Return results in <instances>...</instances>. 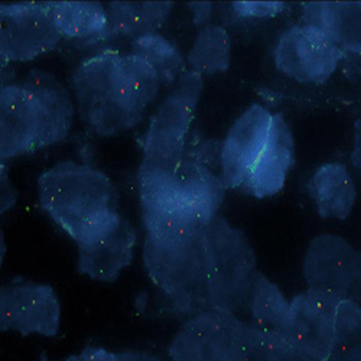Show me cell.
Returning <instances> with one entry per match:
<instances>
[{
  "instance_id": "6da1fadb",
  "label": "cell",
  "mask_w": 361,
  "mask_h": 361,
  "mask_svg": "<svg viewBox=\"0 0 361 361\" xmlns=\"http://www.w3.org/2000/svg\"><path fill=\"white\" fill-rule=\"evenodd\" d=\"M75 106L66 85L48 71L34 68L0 90V158L8 161L64 140Z\"/></svg>"
},
{
  "instance_id": "7a4b0ae2",
  "label": "cell",
  "mask_w": 361,
  "mask_h": 361,
  "mask_svg": "<svg viewBox=\"0 0 361 361\" xmlns=\"http://www.w3.org/2000/svg\"><path fill=\"white\" fill-rule=\"evenodd\" d=\"M38 198L49 219L78 245L117 213V192L100 169L61 161L38 178Z\"/></svg>"
},
{
  "instance_id": "3957f363",
  "label": "cell",
  "mask_w": 361,
  "mask_h": 361,
  "mask_svg": "<svg viewBox=\"0 0 361 361\" xmlns=\"http://www.w3.org/2000/svg\"><path fill=\"white\" fill-rule=\"evenodd\" d=\"M122 52L104 49L85 58L73 74V92L81 122L99 136H116L136 128L147 106L130 88Z\"/></svg>"
},
{
  "instance_id": "277c9868",
  "label": "cell",
  "mask_w": 361,
  "mask_h": 361,
  "mask_svg": "<svg viewBox=\"0 0 361 361\" xmlns=\"http://www.w3.org/2000/svg\"><path fill=\"white\" fill-rule=\"evenodd\" d=\"M202 85V75L188 68L154 113L143 139L137 187L172 180L185 152Z\"/></svg>"
},
{
  "instance_id": "5b68a950",
  "label": "cell",
  "mask_w": 361,
  "mask_h": 361,
  "mask_svg": "<svg viewBox=\"0 0 361 361\" xmlns=\"http://www.w3.org/2000/svg\"><path fill=\"white\" fill-rule=\"evenodd\" d=\"M143 264L150 282L178 314L192 317L213 308L201 233L183 240H161L146 234Z\"/></svg>"
},
{
  "instance_id": "8992f818",
  "label": "cell",
  "mask_w": 361,
  "mask_h": 361,
  "mask_svg": "<svg viewBox=\"0 0 361 361\" xmlns=\"http://www.w3.org/2000/svg\"><path fill=\"white\" fill-rule=\"evenodd\" d=\"M201 235L212 307L234 314L247 310L259 272L256 253L247 235L220 214L202 228Z\"/></svg>"
},
{
  "instance_id": "52a82bcc",
  "label": "cell",
  "mask_w": 361,
  "mask_h": 361,
  "mask_svg": "<svg viewBox=\"0 0 361 361\" xmlns=\"http://www.w3.org/2000/svg\"><path fill=\"white\" fill-rule=\"evenodd\" d=\"M246 325L234 312L208 308L180 325L168 345L171 361H238Z\"/></svg>"
},
{
  "instance_id": "ba28073f",
  "label": "cell",
  "mask_w": 361,
  "mask_h": 361,
  "mask_svg": "<svg viewBox=\"0 0 361 361\" xmlns=\"http://www.w3.org/2000/svg\"><path fill=\"white\" fill-rule=\"evenodd\" d=\"M344 59L347 55L338 45L307 25L285 29L274 49L276 68L300 84H324Z\"/></svg>"
},
{
  "instance_id": "9c48e42d",
  "label": "cell",
  "mask_w": 361,
  "mask_h": 361,
  "mask_svg": "<svg viewBox=\"0 0 361 361\" xmlns=\"http://www.w3.org/2000/svg\"><path fill=\"white\" fill-rule=\"evenodd\" d=\"M63 35L45 2L0 6V58L2 63H26L52 51Z\"/></svg>"
},
{
  "instance_id": "30bf717a",
  "label": "cell",
  "mask_w": 361,
  "mask_h": 361,
  "mask_svg": "<svg viewBox=\"0 0 361 361\" xmlns=\"http://www.w3.org/2000/svg\"><path fill=\"white\" fill-rule=\"evenodd\" d=\"M61 326V304L48 283L15 281L0 288V331L22 337H56Z\"/></svg>"
},
{
  "instance_id": "8fae6325",
  "label": "cell",
  "mask_w": 361,
  "mask_h": 361,
  "mask_svg": "<svg viewBox=\"0 0 361 361\" xmlns=\"http://www.w3.org/2000/svg\"><path fill=\"white\" fill-rule=\"evenodd\" d=\"M340 300L314 289H307L290 300L283 337L308 361L328 360Z\"/></svg>"
},
{
  "instance_id": "7c38bea8",
  "label": "cell",
  "mask_w": 361,
  "mask_h": 361,
  "mask_svg": "<svg viewBox=\"0 0 361 361\" xmlns=\"http://www.w3.org/2000/svg\"><path fill=\"white\" fill-rule=\"evenodd\" d=\"M136 242L137 234L129 220L114 213L77 245L78 274L104 283L117 281L133 260Z\"/></svg>"
},
{
  "instance_id": "4fadbf2b",
  "label": "cell",
  "mask_w": 361,
  "mask_h": 361,
  "mask_svg": "<svg viewBox=\"0 0 361 361\" xmlns=\"http://www.w3.org/2000/svg\"><path fill=\"white\" fill-rule=\"evenodd\" d=\"M272 118V111L255 103L228 129L220 158V175L227 190H242L267 143Z\"/></svg>"
},
{
  "instance_id": "5bb4252c",
  "label": "cell",
  "mask_w": 361,
  "mask_h": 361,
  "mask_svg": "<svg viewBox=\"0 0 361 361\" xmlns=\"http://www.w3.org/2000/svg\"><path fill=\"white\" fill-rule=\"evenodd\" d=\"M357 259L358 252L347 238L334 233L315 235L305 250L302 262L308 289L347 299Z\"/></svg>"
},
{
  "instance_id": "9a60e30c",
  "label": "cell",
  "mask_w": 361,
  "mask_h": 361,
  "mask_svg": "<svg viewBox=\"0 0 361 361\" xmlns=\"http://www.w3.org/2000/svg\"><path fill=\"white\" fill-rule=\"evenodd\" d=\"M142 220L147 235L183 240L200 234L207 223L169 183L139 187Z\"/></svg>"
},
{
  "instance_id": "2e32d148",
  "label": "cell",
  "mask_w": 361,
  "mask_h": 361,
  "mask_svg": "<svg viewBox=\"0 0 361 361\" xmlns=\"http://www.w3.org/2000/svg\"><path fill=\"white\" fill-rule=\"evenodd\" d=\"M293 161L295 142L292 130L281 113H274L267 143L240 191L257 200L276 195L286 184Z\"/></svg>"
},
{
  "instance_id": "e0dca14e",
  "label": "cell",
  "mask_w": 361,
  "mask_h": 361,
  "mask_svg": "<svg viewBox=\"0 0 361 361\" xmlns=\"http://www.w3.org/2000/svg\"><path fill=\"white\" fill-rule=\"evenodd\" d=\"M302 25L325 34L347 58H361V2H307Z\"/></svg>"
},
{
  "instance_id": "ac0fdd59",
  "label": "cell",
  "mask_w": 361,
  "mask_h": 361,
  "mask_svg": "<svg viewBox=\"0 0 361 361\" xmlns=\"http://www.w3.org/2000/svg\"><path fill=\"white\" fill-rule=\"evenodd\" d=\"M307 188L319 217L345 220L351 214L357 200V187L344 164L319 165L310 178Z\"/></svg>"
},
{
  "instance_id": "d6986e66",
  "label": "cell",
  "mask_w": 361,
  "mask_h": 361,
  "mask_svg": "<svg viewBox=\"0 0 361 361\" xmlns=\"http://www.w3.org/2000/svg\"><path fill=\"white\" fill-rule=\"evenodd\" d=\"M63 38L99 41L110 38L107 9L100 2H45Z\"/></svg>"
},
{
  "instance_id": "ffe728a7",
  "label": "cell",
  "mask_w": 361,
  "mask_h": 361,
  "mask_svg": "<svg viewBox=\"0 0 361 361\" xmlns=\"http://www.w3.org/2000/svg\"><path fill=\"white\" fill-rule=\"evenodd\" d=\"M173 2H110L107 5L110 37L136 38L158 32L166 22Z\"/></svg>"
},
{
  "instance_id": "44dd1931",
  "label": "cell",
  "mask_w": 361,
  "mask_h": 361,
  "mask_svg": "<svg viewBox=\"0 0 361 361\" xmlns=\"http://www.w3.org/2000/svg\"><path fill=\"white\" fill-rule=\"evenodd\" d=\"M247 310L253 321L250 325L256 329L283 336L289 318L290 300L262 272H257L255 278Z\"/></svg>"
},
{
  "instance_id": "7402d4cb",
  "label": "cell",
  "mask_w": 361,
  "mask_h": 361,
  "mask_svg": "<svg viewBox=\"0 0 361 361\" xmlns=\"http://www.w3.org/2000/svg\"><path fill=\"white\" fill-rule=\"evenodd\" d=\"M231 38L227 29L208 23L200 29L187 56L190 70L201 75H214L230 68Z\"/></svg>"
},
{
  "instance_id": "603a6c76",
  "label": "cell",
  "mask_w": 361,
  "mask_h": 361,
  "mask_svg": "<svg viewBox=\"0 0 361 361\" xmlns=\"http://www.w3.org/2000/svg\"><path fill=\"white\" fill-rule=\"evenodd\" d=\"M133 54L143 58L152 67L162 85H173L185 70V59L180 49L159 32H149L132 39Z\"/></svg>"
},
{
  "instance_id": "cb8c5ba5",
  "label": "cell",
  "mask_w": 361,
  "mask_h": 361,
  "mask_svg": "<svg viewBox=\"0 0 361 361\" xmlns=\"http://www.w3.org/2000/svg\"><path fill=\"white\" fill-rule=\"evenodd\" d=\"M326 361H361V305L354 300H340Z\"/></svg>"
},
{
  "instance_id": "d4e9b609",
  "label": "cell",
  "mask_w": 361,
  "mask_h": 361,
  "mask_svg": "<svg viewBox=\"0 0 361 361\" xmlns=\"http://www.w3.org/2000/svg\"><path fill=\"white\" fill-rule=\"evenodd\" d=\"M238 361H308L281 334L263 333L246 325Z\"/></svg>"
},
{
  "instance_id": "484cf974",
  "label": "cell",
  "mask_w": 361,
  "mask_h": 361,
  "mask_svg": "<svg viewBox=\"0 0 361 361\" xmlns=\"http://www.w3.org/2000/svg\"><path fill=\"white\" fill-rule=\"evenodd\" d=\"M120 63L125 73V77L135 92V94L149 106L158 97L161 92V78L158 73L150 67L143 58L133 52H128L120 56Z\"/></svg>"
},
{
  "instance_id": "4316f807",
  "label": "cell",
  "mask_w": 361,
  "mask_h": 361,
  "mask_svg": "<svg viewBox=\"0 0 361 361\" xmlns=\"http://www.w3.org/2000/svg\"><path fill=\"white\" fill-rule=\"evenodd\" d=\"M235 15L242 18H275L286 9L285 2H233Z\"/></svg>"
},
{
  "instance_id": "83f0119b",
  "label": "cell",
  "mask_w": 361,
  "mask_h": 361,
  "mask_svg": "<svg viewBox=\"0 0 361 361\" xmlns=\"http://www.w3.org/2000/svg\"><path fill=\"white\" fill-rule=\"evenodd\" d=\"M63 361H120L117 353L103 347H85L80 353L68 355Z\"/></svg>"
},
{
  "instance_id": "f1b7e54d",
  "label": "cell",
  "mask_w": 361,
  "mask_h": 361,
  "mask_svg": "<svg viewBox=\"0 0 361 361\" xmlns=\"http://www.w3.org/2000/svg\"><path fill=\"white\" fill-rule=\"evenodd\" d=\"M16 202V190L8 178V168L2 164V214Z\"/></svg>"
},
{
  "instance_id": "f546056e",
  "label": "cell",
  "mask_w": 361,
  "mask_h": 361,
  "mask_svg": "<svg viewBox=\"0 0 361 361\" xmlns=\"http://www.w3.org/2000/svg\"><path fill=\"white\" fill-rule=\"evenodd\" d=\"M351 164L361 176V117L354 122V145L351 150Z\"/></svg>"
},
{
  "instance_id": "4dcf8cb0",
  "label": "cell",
  "mask_w": 361,
  "mask_h": 361,
  "mask_svg": "<svg viewBox=\"0 0 361 361\" xmlns=\"http://www.w3.org/2000/svg\"><path fill=\"white\" fill-rule=\"evenodd\" d=\"M188 8L194 12V23L195 25H208L207 20L209 19V15H212V4L209 2H191L188 4Z\"/></svg>"
},
{
  "instance_id": "1f68e13d",
  "label": "cell",
  "mask_w": 361,
  "mask_h": 361,
  "mask_svg": "<svg viewBox=\"0 0 361 361\" xmlns=\"http://www.w3.org/2000/svg\"><path fill=\"white\" fill-rule=\"evenodd\" d=\"M347 299L354 300V302H357V304L361 305V252H358L355 274H354V279H353L350 292H348V295H347Z\"/></svg>"
},
{
  "instance_id": "d6a6232c",
  "label": "cell",
  "mask_w": 361,
  "mask_h": 361,
  "mask_svg": "<svg viewBox=\"0 0 361 361\" xmlns=\"http://www.w3.org/2000/svg\"><path fill=\"white\" fill-rule=\"evenodd\" d=\"M120 361H161L154 354H149L146 351H136V350H126L117 353Z\"/></svg>"
}]
</instances>
